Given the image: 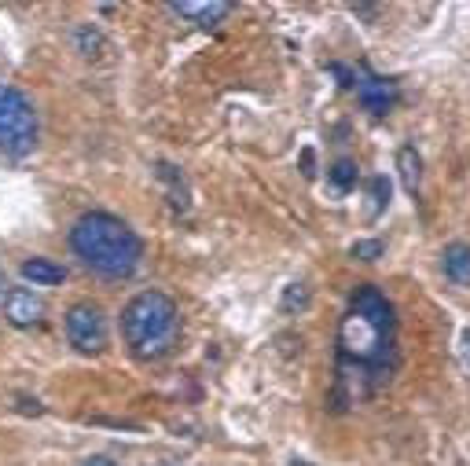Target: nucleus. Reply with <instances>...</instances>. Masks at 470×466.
Instances as JSON below:
<instances>
[{"instance_id": "16", "label": "nucleus", "mask_w": 470, "mask_h": 466, "mask_svg": "<svg viewBox=\"0 0 470 466\" xmlns=\"http://www.w3.org/2000/svg\"><path fill=\"white\" fill-rule=\"evenodd\" d=\"M352 257L375 261V257H382V243H379V239H361V243H352Z\"/></svg>"}, {"instance_id": "11", "label": "nucleus", "mask_w": 470, "mask_h": 466, "mask_svg": "<svg viewBox=\"0 0 470 466\" xmlns=\"http://www.w3.org/2000/svg\"><path fill=\"white\" fill-rule=\"evenodd\" d=\"M397 172H400V184H404V191H408V195H419V181H423V158H419V151L411 147V144H404V147L397 151Z\"/></svg>"}, {"instance_id": "14", "label": "nucleus", "mask_w": 470, "mask_h": 466, "mask_svg": "<svg viewBox=\"0 0 470 466\" xmlns=\"http://www.w3.org/2000/svg\"><path fill=\"white\" fill-rule=\"evenodd\" d=\"M74 44H78V51L85 55V60H96V55L103 51V33L96 26H78L74 30Z\"/></svg>"}, {"instance_id": "13", "label": "nucleus", "mask_w": 470, "mask_h": 466, "mask_svg": "<svg viewBox=\"0 0 470 466\" xmlns=\"http://www.w3.org/2000/svg\"><path fill=\"white\" fill-rule=\"evenodd\" d=\"M327 181H331L334 195H345V191H349L352 184H357V162H349V158L334 162V165L327 169Z\"/></svg>"}, {"instance_id": "23", "label": "nucleus", "mask_w": 470, "mask_h": 466, "mask_svg": "<svg viewBox=\"0 0 470 466\" xmlns=\"http://www.w3.org/2000/svg\"><path fill=\"white\" fill-rule=\"evenodd\" d=\"M290 466H309V462H302V459H294V462H290Z\"/></svg>"}, {"instance_id": "5", "label": "nucleus", "mask_w": 470, "mask_h": 466, "mask_svg": "<svg viewBox=\"0 0 470 466\" xmlns=\"http://www.w3.org/2000/svg\"><path fill=\"white\" fill-rule=\"evenodd\" d=\"M63 323H67V338H70V345L78 349V353L96 357V353H103V349H107V316H103L99 305L78 302V305L67 309Z\"/></svg>"}, {"instance_id": "3", "label": "nucleus", "mask_w": 470, "mask_h": 466, "mask_svg": "<svg viewBox=\"0 0 470 466\" xmlns=\"http://www.w3.org/2000/svg\"><path fill=\"white\" fill-rule=\"evenodd\" d=\"M122 338L136 360H162L181 338V309L165 290H140L122 309Z\"/></svg>"}, {"instance_id": "21", "label": "nucleus", "mask_w": 470, "mask_h": 466, "mask_svg": "<svg viewBox=\"0 0 470 466\" xmlns=\"http://www.w3.org/2000/svg\"><path fill=\"white\" fill-rule=\"evenodd\" d=\"M19 404H23V412H26V415H41V404H37V400H26V396H23Z\"/></svg>"}, {"instance_id": "4", "label": "nucleus", "mask_w": 470, "mask_h": 466, "mask_svg": "<svg viewBox=\"0 0 470 466\" xmlns=\"http://www.w3.org/2000/svg\"><path fill=\"white\" fill-rule=\"evenodd\" d=\"M37 144V110L33 103L12 89V85H0V151L23 158L30 154Z\"/></svg>"}, {"instance_id": "20", "label": "nucleus", "mask_w": 470, "mask_h": 466, "mask_svg": "<svg viewBox=\"0 0 470 466\" xmlns=\"http://www.w3.org/2000/svg\"><path fill=\"white\" fill-rule=\"evenodd\" d=\"M459 353H463V364L470 368V331H463V338H459Z\"/></svg>"}, {"instance_id": "18", "label": "nucleus", "mask_w": 470, "mask_h": 466, "mask_svg": "<svg viewBox=\"0 0 470 466\" xmlns=\"http://www.w3.org/2000/svg\"><path fill=\"white\" fill-rule=\"evenodd\" d=\"M327 70L338 78V85H342V89H352V85H357V70H349V67H342V63H331Z\"/></svg>"}, {"instance_id": "12", "label": "nucleus", "mask_w": 470, "mask_h": 466, "mask_svg": "<svg viewBox=\"0 0 470 466\" xmlns=\"http://www.w3.org/2000/svg\"><path fill=\"white\" fill-rule=\"evenodd\" d=\"M155 172H158V181L169 188V202H173L176 210H188L192 199H188V184H184V177H181V169L169 165V162H158Z\"/></svg>"}, {"instance_id": "19", "label": "nucleus", "mask_w": 470, "mask_h": 466, "mask_svg": "<svg viewBox=\"0 0 470 466\" xmlns=\"http://www.w3.org/2000/svg\"><path fill=\"white\" fill-rule=\"evenodd\" d=\"M81 466H122V462H114V459H107V455H89Z\"/></svg>"}, {"instance_id": "15", "label": "nucleus", "mask_w": 470, "mask_h": 466, "mask_svg": "<svg viewBox=\"0 0 470 466\" xmlns=\"http://www.w3.org/2000/svg\"><path fill=\"white\" fill-rule=\"evenodd\" d=\"M309 283H290L287 290H283V302H279V309L283 312H302L306 305H309Z\"/></svg>"}, {"instance_id": "9", "label": "nucleus", "mask_w": 470, "mask_h": 466, "mask_svg": "<svg viewBox=\"0 0 470 466\" xmlns=\"http://www.w3.org/2000/svg\"><path fill=\"white\" fill-rule=\"evenodd\" d=\"M441 268L456 286H470V247L466 243H448L441 250Z\"/></svg>"}, {"instance_id": "10", "label": "nucleus", "mask_w": 470, "mask_h": 466, "mask_svg": "<svg viewBox=\"0 0 470 466\" xmlns=\"http://www.w3.org/2000/svg\"><path fill=\"white\" fill-rule=\"evenodd\" d=\"M23 279L26 283H33V286H59L67 279V268L63 265H55V261H48V257H30V261H23Z\"/></svg>"}, {"instance_id": "2", "label": "nucleus", "mask_w": 470, "mask_h": 466, "mask_svg": "<svg viewBox=\"0 0 470 466\" xmlns=\"http://www.w3.org/2000/svg\"><path fill=\"white\" fill-rule=\"evenodd\" d=\"M70 250L103 279H129L144 261V239L114 213L92 210L74 220L70 228Z\"/></svg>"}, {"instance_id": "6", "label": "nucleus", "mask_w": 470, "mask_h": 466, "mask_svg": "<svg viewBox=\"0 0 470 466\" xmlns=\"http://www.w3.org/2000/svg\"><path fill=\"white\" fill-rule=\"evenodd\" d=\"M357 99H361V107L368 110V114H375V118H382V114H390L393 110V103L400 99V89H397V81H390V78H379V74H371L368 67H357Z\"/></svg>"}, {"instance_id": "7", "label": "nucleus", "mask_w": 470, "mask_h": 466, "mask_svg": "<svg viewBox=\"0 0 470 466\" xmlns=\"http://www.w3.org/2000/svg\"><path fill=\"white\" fill-rule=\"evenodd\" d=\"M41 316H44V302L33 294V290L15 286V290L5 294V320L12 327H37Z\"/></svg>"}, {"instance_id": "22", "label": "nucleus", "mask_w": 470, "mask_h": 466, "mask_svg": "<svg viewBox=\"0 0 470 466\" xmlns=\"http://www.w3.org/2000/svg\"><path fill=\"white\" fill-rule=\"evenodd\" d=\"M302 165H306V177H316V169H313V151H302Z\"/></svg>"}, {"instance_id": "8", "label": "nucleus", "mask_w": 470, "mask_h": 466, "mask_svg": "<svg viewBox=\"0 0 470 466\" xmlns=\"http://www.w3.org/2000/svg\"><path fill=\"white\" fill-rule=\"evenodd\" d=\"M169 12L195 23V26H217L231 15V5L228 0H173Z\"/></svg>"}, {"instance_id": "17", "label": "nucleus", "mask_w": 470, "mask_h": 466, "mask_svg": "<svg viewBox=\"0 0 470 466\" xmlns=\"http://www.w3.org/2000/svg\"><path fill=\"white\" fill-rule=\"evenodd\" d=\"M368 188H371V199H375V213L386 210L390 206V184H386V177H371Z\"/></svg>"}, {"instance_id": "1", "label": "nucleus", "mask_w": 470, "mask_h": 466, "mask_svg": "<svg viewBox=\"0 0 470 466\" xmlns=\"http://www.w3.org/2000/svg\"><path fill=\"white\" fill-rule=\"evenodd\" d=\"M397 371V312L379 286L352 290L349 309L338 323L334 360V404H357L379 393Z\"/></svg>"}, {"instance_id": "24", "label": "nucleus", "mask_w": 470, "mask_h": 466, "mask_svg": "<svg viewBox=\"0 0 470 466\" xmlns=\"http://www.w3.org/2000/svg\"><path fill=\"white\" fill-rule=\"evenodd\" d=\"M0 283H5V275H0Z\"/></svg>"}]
</instances>
